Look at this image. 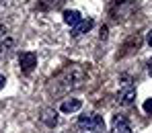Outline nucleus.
<instances>
[{"label": "nucleus", "mask_w": 152, "mask_h": 133, "mask_svg": "<svg viewBox=\"0 0 152 133\" xmlns=\"http://www.w3.org/2000/svg\"><path fill=\"white\" fill-rule=\"evenodd\" d=\"M84 78H86L84 68L78 66V64H72V66H68V68L56 78V82L62 84V90H74V88H80V86H82Z\"/></svg>", "instance_id": "1"}, {"label": "nucleus", "mask_w": 152, "mask_h": 133, "mask_svg": "<svg viewBox=\"0 0 152 133\" xmlns=\"http://www.w3.org/2000/svg\"><path fill=\"white\" fill-rule=\"evenodd\" d=\"M19 66H21V72L31 74L37 66V55L33 51H21L19 53Z\"/></svg>", "instance_id": "2"}, {"label": "nucleus", "mask_w": 152, "mask_h": 133, "mask_svg": "<svg viewBox=\"0 0 152 133\" xmlns=\"http://www.w3.org/2000/svg\"><path fill=\"white\" fill-rule=\"evenodd\" d=\"M134 100H136V88L134 86H129V88H124V90H119V94H117V103L121 106H129L134 105Z\"/></svg>", "instance_id": "3"}, {"label": "nucleus", "mask_w": 152, "mask_h": 133, "mask_svg": "<svg viewBox=\"0 0 152 133\" xmlns=\"http://www.w3.org/2000/svg\"><path fill=\"white\" fill-rule=\"evenodd\" d=\"M93 29V19H80L74 27H72V37H80V35H84V33H88Z\"/></svg>", "instance_id": "4"}, {"label": "nucleus", "mask_w": 152, "mask_h": 133, "mask_svg": "<svg viewBox=\"0 0 152 133\" xmlns=\"http://www.w3.org/2000/svg\"><path fill=\"white\" fill-rule=\"evenodd\" d=\"M111 133H132V127L127 123L126 117H119L115 115L113 117V127H111Z\"/></svg>", "instance_id": "5"}, {"label": "nucleus", "mask_w": 152, "mask_h": 133, "mask_svg": "<svg viewBox=\"0 0 152 133\" xmlns=\"http://www.w3.org/2000/svg\"><path fill=\"white\" fill-rule=\"evenodd\" d=\"M80 108H82V100H80V98H66V100L60 105V111L66 113V115L76 113V111H80Z\"/></svg>", "instance_id": "6"}, {"label": "nucleus", "mask_w": 152, "mask_h": 133, "mask_svg": "<svg viewBox=\"0 0 152 133\" xmlns=\"http://www.w3.org/2000/svg\"><path fill=\"white\" fill-rule=\"evenodd\" d=\"M99 119H101V115H97V113H91V115H80L78 125H80V127H84V129L88 131V129H91V127H93Z\"/></svg>", "instance_id": "7"}, {"label": "nucleus", "mask_w": 152, "mask_h": 133, "mask_svg": "<svg viewBox=\"0 0 152 133\" xmlns=\"http://www.w3.org/2000/svg\"><path fill=\"white\" fill-rule=\"evenodd\" d=\"M62 19H64V23L68 27H74L80 19H82V14L78 12V10H64V14H62Z\"/></svg>", "instance_id": "8"}, {"label": "nucleus", "mask_w": 152, "mask_h": 133, "mask_svg": "<svg viewBox=\"0 0 152 133\" xmlns=\"http://www.w3.org/2000/svg\"><path fill=\"white\" fill-rule=\"evenodd\" d=\"M64 0H37V8L39 10H50V8H56L60 6Z\"/></svg>", "instance_id": "9"}, {"label": "nucleus", "mask_w": 152, "mask_h": 133, "mask_svg": "<svg viewBox=\"0 0 152 133\" xmlns=\"http://www.w3.org/2000/svg\"><path fill=\"white\" fill-rule=\"evenodd\" d=\"M41 119H43V123H48L50 127H53V125L58 123V117H56V111H51V108H45V111H43V115H41Z\"/></svg>", "instance_id": "10"}, {"label": "nucleus", "mask_w": 152, "mask_h": 133, "mask_svg": "<svg viewBox=\"0 0 152 133\" xmlns=\"http://www.w3.org/2000/svg\"><path fill=\"white\" fill-rule=\"evenodd\" d=\"M88 131H91V133H105V121H103V117L93 125V127H91V129H88Z\"/></svg>", "instance_id": "11"}, {"label": "nucleus", "mask_w": 152, "mask_h": 133, "mask_svg": "<svg viewBox=\"0 0 152 133\" xmlns=\"http://www.w3.org/2000/svg\"><path fill=\"white\" fill-rule=\"evenodd\" d=\"M15 45V39H10V37H6V39H2V43H0V51H8L10 47Z\"/></svg>", "instance_id": "12"}, {"label": "nucleus", "mask_w": 152, "mask_h": 133, "mask_svg": "<svg viewBox=\"0 0 152 133\" xmlns=\"http://www.w3.org/2000/svg\"><path fill=\"white\" fill-rule=\"evenodd\" d=\"M144 111H146L148 115H152V98H148V100L144 103Z\"/></svg>", "instance_id": "13"}, {"label": "nucleus", "mask_w": 152, "mask_h": 133, "mask_svg": "<svg viewBox=\"0 0 152 133\" xmlns=\"http://www.w3.org/2000/svg\"><path fill=\"white\" fill-rule=\"evenodd\" d=\"M6 33H8V29H6L4 25H0V39H4V37H6Z\"/></svg>", "instance_id": "14"}, {"label": "nucleus", "mask_w": 152, "mask_h": 133, "mask_svg": "<svg viewBox=\"0 0 152 133\" xmlns=\"http://www.w3.org/2000/svg\"><path fill=\"white\" fill-rule=\"evenodd\" d=\"M101 39H107V27H101V33H99Z\"/></svg>", "instance_id": "15"}, {"label": "nucleus", "mask_w": 152, "mask_h": 133, "mask_svg": "<svg viewBox=\"0 0 152 133\" xmlns=\"http://www.w3.org/2000/svg\"><path fill=\"white\" fill-rule=\"evenodd\" d=\"M4 84H6V78H4V74H0V90L4 88Z\"/></svg>", "instance_id": "16"}, {"label": "nucleus", "mask_w": 152, "mask_h": 133, "mask_svg": "<svg viewBox=\"0 0 152 133\" xmlns=\"http://www.w3.org/2000/svg\"><path fill=\"white\" fill-rule=\"evenodd\" d=\"M146 41H148V45L152 47V31H148V37H146Z\"/></svg>", "instance_id": "17"}, {"label": "nucleus", "mask_w": 152, "mask_h": 133, "mask_svg": "<svg viewBox=\"0 0 152 133\" xmlns=\"http://www.w3.org/2000/svg\"><path fill=\"white\" fill-rule=\"evenodd\" d=\"M148 74H150V76H152V59H150V61H148Z\"/></svg>", "instance_id": "18"}]
</instances>
